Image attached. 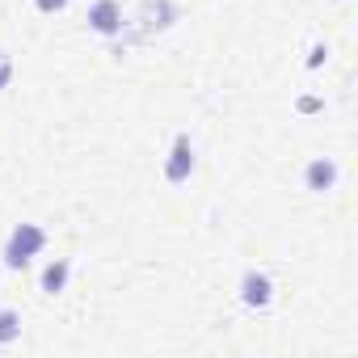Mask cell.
<instances>
[{
	"label": "cell",
	"mask_w": 358,
	"mask_h": 358,
	"mask_svg": "<svg viewBox=\"0 0 358 358\" xmlns=\"http://www.w3.org/2000/svg\"><path fill=\"white\" fill-rule=\"evenodd\" d=\"M9 72H13V64H9V55H0V89L9 85Z\"/></svg>",
	"instance_id": "ba28073f"
},
{
	"label": "cell",
	"mask_w": 358,
	"mask_h": 358,
	"mask_svg": "<svg viewBox=\"0 0 358 358\" xmlns=\"http://www.w3.org/2000/svg\"><path fill=\"white\" fill-rule=\"evenodd\" d=\"M241 299H245L249 308H266V303L274 299V282H270L266 274H245V282H241Z\"/></svg>",
	"instance_id": "277c9868"
},
{
	"label": "cell",
	"mask_w": 358,
	"mask_h": 358,
	"mask_svg": "<svg viewBox=\"0 0 358 358\" xmlns=\"http://www.w3.org/2000/svg\"><path fill=\"white\" fill-rule=\"evenodd\" d=\"M68 274H72V262H68V257L51 262V266L43 270V291H47V295H59V291L68 287Z\"/></svg>",
	"instance_id": "5b68a950"
},
{
	"label": "cell",
	"mask_w": 358,
	"mask_h": 358,
	"mask_svg": "<svg viewBox=\"0 0 358 358\" xmlns=\"http://www.w3.org/2000/svg\"><path fill=\"white\" fill-rule=\"evenodd\" d=\"M337 182V164L333 160H312L308 164V190H329Z\"/></svg>",
	"instance_id": "8992f818"
},
{
	"label": "cell",
	"mask_w": 358,
	"mask_h": 358,
	"mask_svg": "<svg viewBox=\"0 0 358 358\" xmlns=\"http://www.w3.org/2000/svg\"><path fill=\"white\" fill-rule=\"evenodd\" d=\"M43 245H47V232L34 228V224H22V228H13V236L5 241V262H9L13 270H22V266H30V257H34Z\"/></svg>",
	"instance_id": "6da1fadb"
},
{
	"label": "cell",
	"mask_w": 358,
	"mask_h": 358,
	"mask_svg": "<svg viewBox=\"0 0 358 358\" xmlns=\"http://www.w3.org/2000/svg\"><path fill=\"white\" fill-rule=\"evenodd\" d=\"M89 26H93L97 34H106V38H110V34H118V30H122V9L114 5V0H97V5L89 9Z\"/></svg>",
	"instance_id": "7a4b0ae2"
},
{
	"label": "cell",
	"mask_w": 358,
	"mask_h": 358,
	"mask_svg": "<svg viewBox=\"0 0 358 358\" xmlns=\"http://www.w3.org/2000/svg\"><path fill=\"white\" fill-rule=\"evenodd\" d=\"M22 337V316L13 308H0V345H9Z\"/></svg>",
	"instance_id": "52a82bcc"
},
{
	"label": "cell",
	"mask_w": 358,
	"mask_h": 358,
	"mask_svg": "<svg viewBox=\"0 0 358 358\" xmlns=\"http://www.w3.org/2000/svg\"><path fill=\"white\" fill-rule=\"evenodd\" d=\"M194 169V148H190V135H177L173 143V160H169V182H186Z\"/></svg>",
	"instance_id": "3957f363"
},
{
	"label": "cell",
	"mask_w": 358,
	"mask_h": 358,
	"mask_svg": "<svg viewBox=\"0 0 358 358\" xmlns=\"http://www.w3.org/2000/svg\"><path fill=\"white\" fill-rule=\"evenodd\" d=\"M64 5H68V0H38V9H43V13H59Z\"/></svg>",
	"instance_id": "9c48e42d"
}]
</instances>
